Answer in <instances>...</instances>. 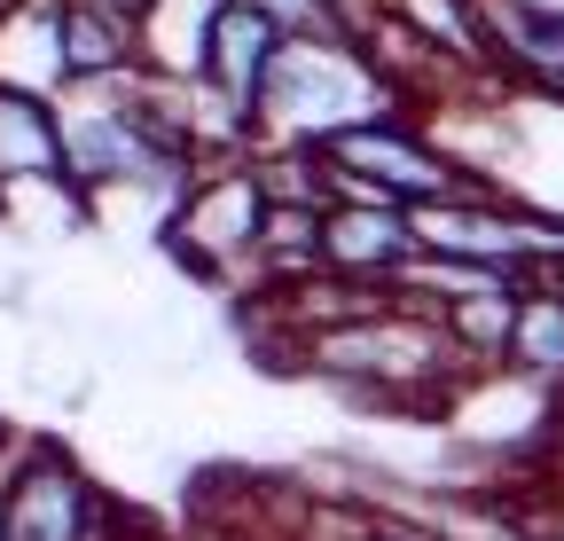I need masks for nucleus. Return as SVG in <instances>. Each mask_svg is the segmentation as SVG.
<instances>
[{
    "mask_svg": "<svg viewBox=\"0 0 564 541\" xmlns=\"http://www.w3.org/2000/svg\"><path fill=\"white\" fill-rule=\"evenodd\" d=\"M408 87L384 72L369 47L352 40H282L274 72L259 87V133H274L282 150H322L329 133L369 126V118H400Z\"/></svg>",
    "mask_w": 564,
    "mask_h": 541,
    "instance_id": "1",
    "label": "nucleus"
},
{
    "mask_svg": "<svg viewBox=\"0 0 564 541\" xmlns=\"http://www.w3.org/2000/svg\"><path fill=\"white\" fill-rule=\"evenodd\" d=\"M299 361L322 369V377H337V385H361L377 400H423V392L455 369V346H447V329H440V306L392 291L369 314L299 329Z\"/></svg>",
    "mask_w": 564,
    "mask_h": 541,
    "instance_id": "2",
    "label": "nucleus"
},
{
    "mask_svg": "<svg viewBox=\"0 0 564 541\" xmlns=\"http://www.w3.org/2000/svg\"><path fill=\"white\" fill-rule=\"evenodd\" d=\"M259 228H267V188L251 158L204 165L165 213V251L188 267L196 283H236L259 267Z\"/></svg>",
    "mask_w": 564,
    "mask_h": 541,
    "instance_id": "3",
    "label": "nucleus"
},
{
    "mask_svg": "<svg viewBox=\"0 0 564 541\" xmlns=\"http://www.w3.org/2000/svg\"><path fill=\"white\" fill-rule=\"evenodd\" d=\"M322 165H329V188H369V196H392V205H440V196H463V188H494L408 118H369V126L329 133Z\"/></svg>",
    "mask_w": 564,
    "mask_h": 541,
    "instance_id": "4",
    "label": "nucleus"
},
{
    "mask_svg": "<svg viewBox=\"0 0 564 541\" xmlns=\"http://www.w3.org/2000/svg\"><path fill=\"white\" fill-rule=\"evenodd\" d=\"M102 487L87 479L79 455L55 440H24L0 487V541H95L102 533Z\"/></svg>",
    "mask_w": 564,
    "mask_h": 541,
    "instance_id": "5",
    "label": "nucleus"
},
{
    "mask_svg": "<svg viewBox=\"0 0 564 541\" xmlns=\"http://www.w3.org/2000/svg\"><path fill=\"white\" fill-rule=\"evenodd\" d=\"M415 259H423L415 205H392V196H369V188H337L329 196V213H322V267L329 275L392 291Z\"/></svg>",
    "mask_w": 564,
    "mask_h": 541,
    "instance_id": "6",
    "label": "nucleus"
},
{
    "mask_svg": "<svg viewBox=\"0 0 564 541\" xmlns=\"http://www.w3.org/2000/svg\"><path fill=\"white\" fill-rule=\"evenodd\" d=\"M478 40L502 79L564 95V9L556 0H478Z\"/></svg>",
    "mask_w": 564,
    "mask_h": 541,
    "instance_id": "7",
    "label": "nucleus"
},
{
    "mask_svg": "<svg viewBox=\"0 0 564 541\" xmlns=\"http://www.w3.org/2000/svg\"><path fill=\"white\" fill-rule=\"evenodd\" d=\"M55 47H63V87H118L141 63V17L110 0H63L55 9Z\"/></svg>",
    "mask_w": 564,
    "mask_h": 541,
    "instance_id": "8",
    "label": "nucleus"
},
{
    "mask_svg": "<svg viewBox=\"0 0 564 541\" xmlns=\"http://www.w3.org/2000/svg\"><path fill=\"white\" fill-rule=\"evenodd\" d=\"M282 40H291V32H282L267 9H251V0H220V9H212V32H204V72L196 79H212L236 110L259 118V87L274 72Z\"/></svg>",
    "mask_w": 564,
    "mask_h": 541,
    "instance_id": "9",
    "label": "nucleus"
},
{
    "mask_svg": "<svg viewBox=\"0 0 564 541\" xmlns=\"http://www.w3.org/2000/svg\"><path fill=\"white\" fill-rule=\"evenodd\" d=\"M32 181H70V165H63V118H55V95L0 79V196L32 188Z\"/></svg>",
    "mask_w": 564,
    "mask_h": 541,
    "instance_id": "10",
    "label": "nucleus"
},
{
    "mask_svg": "<svg viewBox=\"0 0 564 541\" xmlns=\"http://www.w3.org/2000/svg\"><path fill=\"white\" fill-rule=\"evenodd\" d=\"M525 385H564V291L556 283H525L518 291V322H510V354H502Z\"/></svg>",
    "mask_w": 564,
    "mask_h": 541,
    "instance_id": "11",
    "label": "nucleus"
},
{
    "mask_svg": "<svg viewBox=\"0 0 564 541\" xmlns=\"http://www.w3.org/2000/svg\"><path fill=\"white\" fill-rule=\"evenodd\" d=\"M518 291L525 283H486V291H463V299H440V329L455 361H502L510 354V322H518Z\"/></svg>",
    "mask_w": 564,
    "mask_h": 541,
    "instance_id": "12",
    "label": "nucleus"
},
{
    "mask_svg": "<svg viewBox=\"0 0 564 541\" xmlns=\"http://www.w3.org/2000/svg\"><path fill=\"white\" fill-rule=\"evenodd\" d=\"M345 541H408V533H400V526H384V518H369V526H352Z\"/></svg>",
    "mask_w": 564,
    "mask_h": 541,
    "instance_id": "13",
    "label": "nucleus"
},
{
    "mask_svg": "<svg viewBox=\"0 0 564 541\" xmlns=\"http://www.w3.org/2000/svg\"><path fill=\"white\" fill-rule=\"evenodd\" d=\"M17 447H24V440H9V432H0V487H9V463H17Z\"/></svg>",
    "mask_w": 564,
    "mask_h": 541,
    "instance_id": "14",
    "label": "nucleus"
},
{
    "mask_svg": "<svg viewBox=\"0 0 564 541\" xmlns=\"http://www.w3.org/2000/svg\"><path fill=\"white\" fill-rule=\"evenodd\" d=\"M110 9H126V17H150V9H158V0H110Z\"/></svg>",
    "mask_w": 564,
    "mask_h": 541,
    "instance_id": "15",
    "label": "nucleus"
},
{
    "mask_svg": "<svg viewBox=\"0 0 564 541\" xmlns=\"http://www.w3.org/2000/svg\"><path fill=\"white\" fill-rule=\"evenodd\" d=\"M541 283H556V291H564V259H556V267H549V275H541Z\"/></svg>",
    "mask_w": 564,
    "mask_h": 541,
    "instance_id": "16",
    "label": "nucleus"
}]
</instances>
